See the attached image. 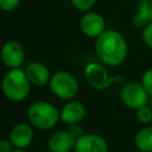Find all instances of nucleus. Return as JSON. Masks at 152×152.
<instances>
[{
  "mask_svg": "<svg viewBox=\"0 0 152 152\" xmlns=\"http://www.w3.org/2000/svg\"><path fill=\"white\" fill-rule=\"evenodd\" d=\"M97 58L108 66L122 64L128 53V45L125 37L114 30H106L95 39L94 44Z\"/></svg>",
  "mask_w": 152,
  "mask_h": 152,
  "instance_id": "1",
  "label": "nucleus"
},
{
  "mask_svg": "<svg viewBox=\"0 0 152 152\" xmlns=\"http://www.w3.org/2000/svg\"><path fill=\"white\" fill-rule=\"evenodd\" d=\"M27 120L33 128L49 131L61 121V109L48 101H36L27 109Z\"/></svg>",
  "mask_w": 152,
  "mask_h": 152,
  "instance_id": "2",
  "label": "nucleus"
},
{
  "mask_svg": "<svg viewBox=\"0 0 152 152\" xmlns=\"http://www.w3.org/2000/svg\"><path fill=\"white\" fill-rule=\"evenodd\" d=\"M31 82L25 71L20 68L8 69L2 78V93L6 99L13 102H21L27 99L31 91Z\"/></svg>",
  "mask_w": 152,
  "mask_h": 152,
  "instance_id": "3",
  "label": "nucleus"
},
{
  "mask_svg": "<svg viewBox=\"0 0 152 152\" xmlns=\"http://www.w3.org/2000/svg\"><path fill=\"white\" fill-rule=\"evenodd\" d=\"M49 88L51 93L62 100H72L78 93V82L76 77L65 70L55 71L51 75Z\"/></svg>",
  "mask_w": 152,
  "mask_h": 152,
  "instance_id": "4",
  "label": "nucleus"
},
{
  "mask_svg": "<svg viewBox=\"0 0 152 152\" xmlns=\"http://www.w3.org/2000/svg\"><path fill=\"white\" fill-rule=\"evenodd\" d=\"M120 100L129 109H139L146 106L150 100V95L142 87L141 82H126L120 89Z\"/></svg>",
  "mask_w": 152,
  "mask_h": 152,
  "instance_id": "5",
  "label": "nucleus"
},
{
  "mask_svg": "<svg viewBox=\"0 0 152 152\" xmlns=\"http://www.w3.org/2000/svg\"><path fill=\"white\" fill-rule=\"evenodd\" d=\"M84 77L88 84L95 90H104L115 81V78L110 76L108 70L102 64L95 62H90L86 65Z\"/></svg>",
  "mask_w": 152,
  "mask_h": 152,
  "instance_id": "6",
  "label": "nucleus"
},
{
  "mask_svg": "<svg viewBox=\"0 0 152 152\" xmlns=\"http://www.w3.org/2000/svg\"><path fill=\"white\" fill-rule=\"evenodd\" d=\"M80 30L89 38H97L106 31L104 18L96 12H84L80 19Z\"/></svg>",
  "mask_w": 152,
  "mask_h": 152,
  "instance_id": "7",
  "label": "nucleus"
},
{
  "mask_svg": "<svg viewBox=\"0 0 152 152\" xmlns=\"http://www.w3.org/2000/svg\"><path fill=\"white\" fill-rule=\"evenodd\" d=\"M1 61L8 69L20 68L25 62V50L15 40L6 42L1 48Z\"/></svg>",
  "mask_w": 152,
  "mask_h": 152,
  "instance_id": "8",
  "label": "nucleus"
},
{
  "mask_svg": "<svg viewBox=\"0 0 152 152\" xmlns=\"http://www.w3.org/2000/svg\"><path fill=\"white\" fill-rule=\"evenodd\" d=\"M74 152H108V144L100 134L84 133L76 140Z\"/></svg>",
  "mask_w": 152,
  "mask_h": 152,
  "instance_id": "9",
  "label": "nucleus"
},
{
  "mask_svg": "<svg viewBox=\"0 0 152 152\" xmlns=\"http://www.w3.org/2000/svg\"><path fill=\"white\" fill-rule=\"evenodd\" d=\"M34 138L33 126L30 122H19L15 124L10 132V140L15 148L25 150L31 145Z\"/></svg>",
  "mask_w": 152,
  "mask_h": 152,
  "instance_id": "10",
  "label": "nucleus"
},
{
  "mask_svg": "<svg viewBox=\"0 0 152 152\" xmlns=\"http://www.w3.org/2000/svg\"><path fill=\"white\" fill-rule=\"evenodd\" d=\"M24 71L28 81L31 82V84L36 87H44L49 84L51 75H52L50 74V70L48 69L45 64H43L42 62H37V61H33L26 64V66L24 68Z\"/></svg>",
  "mask_w": 152,
  "mask_h": 152,
  "instance_id": "11",
  "label": "nucleus"
},
{
  "mask_svg": "<svg viewBox=\"0 0 152 152\" xmlns=\"http://www.w3.org/2000/svg\"><path fill=\"white\" fill-rule=\"evenodd\" d=\"M87 114L86 106L77 100H69L61 108V121L65 125L80 124Z\"/></svg>",
  "mask_w": 152,
  "mask_h": 152,
  "instance_id": "12",
  "label": "nucleus"
},
{
  "mask_svg": "<svg viewBox=\"0 0 152 152\" xmlns=\"http://www.w3.org/2000/svg\"><path fill=\"white\" fill-rule=\"evenodd\" d=\"M76 140L66 129L53 132L48 139V148L50 152H71L75 148Z\"/></svg>",
  "mask_w": 152,
  "mask_h": 152,
  "instance_id": "13",
  "label": "nucleus"
},
{
  "mask_svg": "<svg viewBox=\"0 0 152 152\" xmlns=\"http://www.w3.org/2000/svg\"><path fill=\"white\" fill-rule=\"evenodd\" d=\"M150 23H152V0H140L132 18V24L138 28H144Z\"/></svg>",
  "mask_w": 152,
  "mask_h": 152,
  "instance_id": "14",
  "label": "nucleus"
},
{
  "mask_svg": "<svg viewBox=\"0 0 152 152\" xmlns=\"http://www.w3.org/2000/svg\"><path fill=\"white\" fill-rule=\"evenodd\" d=\"M134 145L140 152H152V126L146 125L134 135Z\"/></svg>",
  "mask_w": 152,
  "mask_h": 152,
  "instance_id": "15",
  "label": "nucleus"
},
{
  "mask_svg": "<svg viewBox=\"0 0 152 152\" xmlns=\"http://www.w3.org/2000/svg\"><path fill=\"white\" fill-rule=\"evenodd\" d=\"M137 112V119L140 124L142 125H150L151 121H152V107L146 104V106H142L140 107L139 109L135 110Z\"/></svg>",
  "mask_w": 152,
  "mask_h": 152,
  "instance_id": "16",
  "label": "nucleus"
},
{
  "mask_svg": "<svg viewBox=\"0 0 152 152\" xmlns=\"http://www.w3.org/2000/svg\"><path fill=\"white\" fill-rule=\"evenodd\" d=\"M71 5L81 11V12H89L96 4V0H70Z\"/></svg>",
  "mask_w": 152,
  "mask_h": 152,
  "instance_id": "17",
  "label": "nucleus"
},
{
  "mask_svg": "<svg viewBox=\"0 0 152 152\" xmlns=\"http://www.w3.org/2000/svg\"><path fill=\"white\" fill-rule=\"evenodd\" d=\"M140 82L145 88V90L147 91V94L150 95V97H152V68H148L147 70L144 71Z\"/></svg>",
  "mask_w": 152,
  "mask_h": 152,
  "instance_id": "18",
  "label": "nucleus"
},
{
  "mask_svg": "<svg viewBox=\"0 0 152 152\" xmlns=\"http://www.w3.org/2000/svg\"><path fill=\"white\" fill-rule=\"evenodd\" d=\"M20 5V0H0V8L4 12H13Z\"/></svg>",
  "mask_w": 152,
  "mask_h": 152,
  "instance_id": "19",
  "label": "nucleus"
},
{
  "mask_svg": "<svg viewBox=\"0 0 152 152\" xmlns=\"http://www.w3.org/2000/svg\"><path fill=\"white\" fill-rule=\"evenodd\" d=\"M141 38H142V42L145 43V45L152 49V23L147 24V25L142 28Z\"/></svg>",
  "mask_w": 152,
  "mask_h": 152,
  "instance_id": "20",
  "label": "nucleus"
},
{
  "mask_svg": "<svg viewBox=\"0 0 152 152\" xmlns=\"http://www.w3.org/2000/svg\"><path fill=\"white\" fill-rule=\"evenodd\" d=\"M66 131L71 134V137L75 140H77L78 138H81L84 134V131H83V127L81 126V124H71V125H68Z\"/></svg>",
  "mask_w": 152,
  "mask_h": 152,
  "instance_id": "21",
  "label": "nucleus"
},
{
  "mask_svg": "<svg viewBox=\"0 0 152 152\" xmlns=\"http://www.w3.org/2000/svg\"><path fill=\"white\" fill-rule=\"evenodd\" d=\"M14 148L15 147L13 146L10 139H2L0 141V152H13Z\"/></svg>",
  "mask_w": 152,
  "mask_h": 152,
  "instance_id": "22",
  "label": "nucleus"
},
{
  "mask_svg": "<svg viewBox=\"0 0 152 152\" xmlns=\"http://www.w3.org/2000/svg\"><path fill=\"white\" fill-rule=\"evenodd\" d=\"M13 152H26V151L25 150H20V148H14Z\"/></svg>",
  "mask_w": 152,
  "mask_h": 152,
  "instance_id": "23",
  "label": "nucleus"
},
{
  "mask_svg": "<svg viewBox=\"0 0 152 152\" xmlns=\"http://www.w3.org/2000/svg\"><path fill=\"white\" fill-rule=\"evenodd\" d=\"M151 107H152V97H151Z\"/></svg>",
  "mask_w": 152,
  "mask_h": 152,
  "instance_id": "24",
  "label": "nucleus"
}]
</instances>
